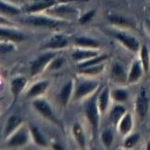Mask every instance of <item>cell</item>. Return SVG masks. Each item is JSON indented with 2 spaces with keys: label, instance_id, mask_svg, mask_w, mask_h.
Masks as SVG:
<instances>
[{
  "label": "cell",
  "instance_id": "5b68a950",
  "mask_svg": "<svg viewBox=\"0 0 150 150\" xmlns=\"http://www.w3.org/2000/svg\"><path fill=\"white\" fill-rule=\"evenodd\" d=\"M115 36H116V38L119 41L122 42L127 48L132 51H137L138 48H139V42H138L134 37L127 35L126 33H116Z\"/></svg>",
  "mask_w": 150,
  "mask_h": 150
},
{
  "label": "cell",
  "instance_id": "4316f807",
  "mask_svg": "<svg viewBox=\"0 0 150 150\" xmlns=\"http://www.w3.org/2000/svg\"><path fill=\"white\" fill-rule=\"evenodd\" d=\"M141 62L143 65V69L145 71H147L149 69V52L146 45H143L141 49Z\"/></svg>",
  "mask_w": 150,
  "mask_h": 150
},
{
  "label": "cell",
  "instance_id": "836d02e7",
  "mask_svg": "<svg viewBox=\"0 0 150 150\" xmlns=\"http://www.w3.org/2000/svg\"><path fill=\"white\" fill-rule=\"evenodd\" d=\"M96 14V10H90L88 11V12H86L84 15H83L82 17H81V19H80V23H82V24H84V23H87L88 21H90L92 19H93V17L95 16Z\"/></svg>",
  "mask_w": 150,
  "mask_h": 150
},
{
  "label": "cell",
  "instance_id": "74e56055",
  "mask_svg": "<svg viewBox=\"0 0 150 150\" xmlns=\"http://www.w3.org/2000/svg\"><path fill=\"white\" fill-rule=\"evenodd\" d=\"M146 149H147V150H150V142H149V143L147 144V146H146Z\"/></svg>",
  "mask_w": 150,
  "mask_h": 150
},
{
  "label": "cell",
  "instance_id": "f1b7e54d",
  "mask_svg": "<svg viewBox=\"0 0 150 150\" xmlns=\"http://www.w3.org/2000/svg\"><path fill=\"white\" fill-rule=\"evenodd\" d=\"M109 21L113 24L116 25H120V26H131L132 22L130 21V20L124 18V17L122 16H111L109 18Z\"/></svg>",
  "mask_w": 150,
  "mask_h": 150
},
{
  "label": "cell",
  "instance_id": "3957f363",
  "mask_svg": "<svg viewBox=\"0 0 150 150\" xmlns=\"http://www.w3.org/2000/svg\"><path fill=\"white\" fill-rule=\"evenodd\" d=\"M97 87L96 82H92V81H84V82L80 83L76 88L74 94V98L79 99L83 96L92 93Z\"/></svg>",
  "mask_w": 150,
  "mask_h": 150
},
{
  "label": "cell",
  "instance_id": "7402d4cb",
  "mask_svg": "<svg viewBox=\"0 0 150 150\" xmlns=\"http://www.w3.org/2000/svg\"><path fill=\"white\" fill-rule=\"evenodd\" d=\"M97 56V52L94 51H83V50H77L72 54V57L75 60H82L85 59H92Z\"/></svg>",
  "mask_w": 150,
  "mask_h": 150
},
{
  "label": "cell",
  "instance_id": "e575fe53",
  "mask_svg": "<svg viewBox=\"0 0 150 150\" xmlns=\"http://www.w3.org/2000/svg\"><path fill=\"white\" fill-rule=\"evenodd\" d=\"M63 61H64L63 59H61V57H57V59H54L51 62L49 69L50 70H57V69H59L63 64Z\"/></svg>",
  "mask_w": 150,
  "mask_h": 150
},
{
  "label": "cell",
  "instance_id": "8d00e7d4",
  "mask_svg": "<svg viewBox=\"0 0 150 150\" xmlns=\"http://www.w3.org/2000/svg\"><path fill=\"white\" fill-rule=\"evenodd\" d=\"M54 148H56V149H62V147L61 146H59V145H54Z\"/></svg>",
  "mask_w": 150,
  "mask_h": 150
},
{
  "label": "cell",
  "instance_id": "d6a6232c",
  "mask_svg": "<svg viewBox=\"0 0 150 150\" xmlns=\"http://www.w3.org/2000/svg\"><path fill=\"white\" fill-rule=\"evenodd\" d=\"M139 134H132L131 135L130 137H128L126 139L125 141V147L127 148H131L132 146H134L136 145V143L138 142V140H139Z\"/></svg>",
  "mask_w": 150,
  "mask_h": 150
},
{
  "label": "cell",
  "instance_id": "d6986e66",
  "mask_svg": "<svg viewBox=\"0 0 150 150\" xmlns=\"http://www.w3.org/2000/svg\"><path fill=\"white\" fill-rule=\"evenodd\" d=\"M21 123V117L17 116V115L11 116L8 120L7 126H6V134L8 135L9 134H11L12 131H14Z\"/></svg>",
  "mask_w": 150,
  "mask_h": 150
},
{
  "label": "cell",
  "instance_id": "6da1fadb",
  "mask_svg": "<svg viewBox=\"0 0 150 150\" xmlns=\"http://www.w3.org/2000/svg\"><path fill=\"white\" fill-rule=\"evenodd\" d=\"M97 95H95L91 97V99L85 105V114L89 122L94 131L97 130L99 122L98 116V103H97Z\"/></svg>",
  "mask_w": 150,
  "mask_h": 150
},
{
  "label": "cell",
  "instance_id": "d4e9b609",
  "mask_svg": "<svg viewBox=\"0 0 150 150\" xmlns=\"http://www.w3.org/2000/svg\"><path fill=\"white\" fill-rule=\"evenodd\" d=\"M108 59V56L107 55H101V56H96L95 57H92L90 60H87L82 64H80L78 66L79 69H83V68H87V67H91V66H95L99 64L100 62H102L103 60H105Z\"/></svg>",
  "mask_w": 150,
  "mask_h": 150
},
{
  "label": "cell",
  "instance_id": "f35d334b",
  "mask_svg": "<svg viewBox=\"0 0 150 150\" xmlns=\"http://www.w3.org/2000/svg\"><path fill=\"white\" fill-rule=\"evenodd\" d=\"M147 24H148V27H149V30H150V21L147 22Z\"/></svg>",
  "mask_w": 150,
  "mask_h": 150
},
{
  "label": "cell",
  "instance_id": "30bf717a",
  "mask_svg": "<svg viewBox=\"0 0 150 150\" xmlns=\"http://www.w3.org/2000/svg\"><path fill=\"white\" fill-rule=\"evenodd\" d=\"M55 4H56V0H41V1L34 3L32 6H30V7L27 8V11L31 13L38 12V11H41V10L53 7Z\"/></svg>",
  "mask_w": 150,
  "mask_h": 150
},
{
  "label": "cell",
  "instance_id": "ffe728a7",
  "mask_svg": "<svg viewBox=\"0 0 150 150\" xmlns=\"http://www.w3.org/2000/svg\"><path fill=\"white\" fill-rule=\"evenodd\" d=\"M75 43L77 45H81L83 47H92L96 48L99 47V43L94 39H91L88 37H79L75 40Z\"/></svg>",
  "mask_w": 150,
  "mask_h": 150
},
{
  "label": "cell",
  "instance_id": "f546056e",
  "mask_svg": "<svg viewBox=\"0 0 150 150\" xmlns=\"http://www.w3.org/2000/svg\"><path fill=\"white\" fill-rule=\"evenodd\" d=\"M112 96L115 100H117L119 102H123L127 99V97H128V93H127L126 90L118 89V90H114L112 92Z\"/></svg>",
  "mask_w": 150,
  "mask_h": 150
},
{
  "label": "cell",
  "instance_id": "52a82bcc",
  "mask_svg": "<svg viewBox=\"0 0 150 150\" xmlns=\"http://www.w3.org/2000/svg\"><path fill=\"white\" fill-rule=\"evenodd\" d=\"M148 109V101L146 97L145 92L142 90L141 94L137 97L136 100V112L141 118H144L147 113Z\"/></svg>",
  "mask_w": 150,
  "mask_h": 150
},
{
  "label": "cell",
  "instance_id": "1f68e13d",
  "mask_svg": "<svg viewBox=\"0 0 150 150\" xmlns=\"http://www.w3.org/2000/svg\"><path fill=\"white\" fill-rule=\"evenodd\" d=\"M102 141L104 143V145H105L107 147H109L111 146L112 144V141H113V134L112 132L108 129V130H105L103 132L102 134Z\"/></svg>",
  "mask_w": 150,
  "mask_h": 150
},
{
  "label": "cell",
  "instance_id": "9a60e30c",
  "mask_svg": "<svg viewBox=\"0 0 150 150\" xmlns=\"http://www.w3.org/2000/svg\"><path fill=\"white\" fill-rule=\"evenodd\" d=\"M68 44L67 40L61 35H56L52 37L50 41L45 45V47L47 48H62L66 47Z\"/></svg>",
  "mask_w": 150,
  "mask_h": 150
},
{
  "label": "cell",
  "instance_id": "7c38bea8",
  "mask_svg": "<svg viewBox=\"0 0 150 150\" xmlns=\"http://www.w3.org/2000/svg\"><path fill=\"white\" fill-rule=\"evenodd\" d=\"M48 12H50L51 14H55L60 17H73L75 14H76V10L74 8H72L71 7H69V6H59L54 9H50Z\"/></svg>",
  "mask_w": 150,
  "mask_h": 150
},
{
  "label": "cell",
  "instance_id": "9c48e42d",
  "mask_svg": "<svg viewBox=\"0 0 150 150\" xmlns=\"http://www.w3.org/2000/svg\"><path fill=\"white\" fill-rule=\"evenodd\" d=\"M0 36H1V39L5 38L12 42H21L25 38L22 33L12 30H8V29H1V31H0Z\"/></svg>",
  "mask_w": 150,
  "mask_h": 150
},
{
  "label": "cell",
  "instance_id": "44dd1931",
  "mask_svg": "<svg viewBox=\"0 0 150 150\" xmlns=\"http://www.w3.org/2000/svg\"><path fill=\"white\" fill-rule=\"evenodd\" d=\"M112 78L114 81L120 83L124 81V69L119 63H115L112 67Z\"/></svg>",
  "mask_w": 150,
  "mask_h": 150
},
{
  "label": "cell",
  "instance_id": "5bb4252c",
  "mask_svg": "<svg viewBox=\"0 0 150 150\" xmlns=\"http://www.w3.org/2000/svg\"><path fill=\"white\" fill-rule=\"evenodd\" d=\"M132 127V119L131 114L125 113L124 116L120 120V126H119L120 131L122 134H126L131 131Z\"/></svg>",
  "mask_w": 150,
  "mask_h": 150
},
{
  "label": "cell",
  "instance_id": "4fadbf2b",
  "mask_svg": "<svg viewBox=\"0 0 150 150\" xmlns=\"http://www.w3.org/2000/svg\"><path fill=\"white\" fill-rule=\"evenodd\" d=\"M142 62L139 60L134 61V63L132 64V67L131 69V71L129 73L128 77V82L129 83H134L141 77L142 75Z\"/></svg>",
  "mask_w": 150,
  "mask_h": 150
},
{
  "label": "cell",
  "instance_id": "2e32d148",
  "mask_svg": "<svg viewBox=\"0 0 150 150\" xmlns=\"http://www.w3.org/2000/svg\"><path fill=\"white\" fill-rule=\"evenodd\" d=\"M47 85H48L47 82H39L35 83L32 86V88L29 91V96L33 97V96H37L39 95L43 94L44 92L47 90Z\"/></svg>",
  "mask_w": 150,
  "mask_h": 150
},
{
  "label": "cell",
  "instance_id": "7a4b0ae2",
  "mask_svg": "<svg viewBox=\"0 0 150 150\" xmlns=\"http://www.w3.org/2000/svg\"><path fill=\"white\" fill-rule=\"evenodd\" d=\"M54 57H55L54 53H45L42 56H40L38 59L34 60L31 67L32 76H34V75L41 72L43 71V69L45 68V66L47 65L51 59H53Z\"/></svg>",
  "mask_w": 150,
  "mask_h": 150
},
{
  "label": "cell",
  "instance_id": "d590c367",
  "mask_svg": "<svg viewBox=\"0 0 150 150\" xmlns=\"http://www.w3.org/2000/svg\"><path fill=\"white\" fill-rule=\"evenodd\" d=\"M13 49V47L12 45L10 44H1V53H6V52H8V51H11Z\"/></svg>",
  "mask_w": 150,
  "mask_h": 150
},
{
  "label": "cell",
  "instance_id": "ac0fdd59",
  "mask_svg": "<svg viewBox=\"0 0 150 150\" xmlns=\"http://www.w3.org/2000/svg\"><path fill=\"white\" fill-rule=\"evenodd\" d=\"M126 112V109L124 107L122 106H116V107H114L113 109L111 110L110 112V120H111V122L114 123V124H116L119 122V120H122V118L123 117V115L125 114Z\"/></svg>",
  "mask_w": 150,
  "mask_h": 150
},
{
  "label": "cell",
  "instance_id": "83f0119b",
  "mask_svg": "<svg viewBox=\"0 0 150 150\" xmlns=\"http://www.w3.org/2000/svg\"><path fill=\"white\" fill-rule=\"evenodd\" d=\"M0 8H1V12L6 15H18L21 13V10L19 8L5 4L4 2H1V4H0Z\"/></svg>",
  "mask_w": 150,
  "mask_h": 150
},
{
  "label": "cell",
  "instance_id": "8992f818",
  "mask_svg": "<svg viewBox=\"0 0 150 150\" xmlns=\"http://www.w3.org/2000/svg\"><path fill=\"white\" fill-rule=\"evenodd\" d=\"M33 106L37 109V111L41 113L45 118H47L50 120H55L51 107L48 105V103L47 101H45L43 99L35 100L33 102Z\"/></svg>",
  "mask_w": 150,
  "mask_h": 150
},
{
  "label": "cell",
  "instance_id": "cb8c5ba5",
  "mask_svg": "<svg viewBox=\"0 0 150 150\" xmlns=\"http://www.w3.org/2000/svg\"><path fill=\"white\" fill-rule=\"evenodd\" d=\"M98 108L101 112H104L106 110V108L108 107V89L105 88L102 92L98 97Z\"/></svg>",
  "mask_w": 150,
  "mask_h": 150
},
{
  "label": "cell",
  "instance_id": "484cf974",
  "mask_svg": "<svg viewBox=\"0 0 150 150\" xmlns=\"http://www.w3.org/2000/svg\"><path fill=\"white\" fill-rule=\"evenodd\" d=\"M31 132H32V134L33 136V139L36 142L37 145L41 146H47V140H45V136L41 134V132L38 130V128H36V127H32Z\"/></svg>",
  "mask_w": 150,
  "mask_h": 150
},
{
  "label": "cell",
  "instance_id": "8fae6325",
  "mask_svg": "<svg viewBox=\"0 0 150 150\" xmlns=\"http://www.w3.org/2000/svg\"><path fill=\"white\" fill-rule=\"evenodd\" d=\"M26 142H27V134L25 131L21 130L17 132L12 136V138H10V140L8 141V144L9 146H21L25 145Z\"/></svg>",
  "mask_w": 150,
  "mask_h": 150
},
{
  "label": "cell",
  "instance_id": "603a6c76",
  "mask_svg": "<svg viewBox=\"0 0 150 150\" xmlns=\"http://www.w3.org/2000/svg\"><path fill=\"white\" fill-rule=\"evenodd\" d=\"M73 134H74V136H75V138H76V140L79 144V146L82 148H84V146H85L84 134H83V131L82 129V127H81V125H79L78 123L75 124L73 127Z\"/></svg>",
  "mask_w": 150,
  "mask_h": 150
},
{
  "label": "cell",
  "instance_id": "ba28073f",
  "mask_svg": "<svg viewBox=\"0 0 150 150\" xmlns=\"http://www.w3.org/2000/svg\"><path fill=\"white\" fill-rule=\"evenodd\" d=\"M27 83V79L25 77H17L11 82V92L14 96V99L18 98L21 92L23 90L24 86Z\"/></svg>",
  "mask_w": 150,
  "mask_h": 150
},
{
  "label": "cell",
  "instance_id": "277c9868",
  "mask_svg": "<svg viewBox=\"0 0 150 150\" xmlns=\"http://www.w3.org/2000/svg\"><path fill=\"white\" fill-rule=\"evenodd\" d=\"M27 21L34 26L39 27L55 28L59 25V21L49 18H45V17H32V18H29Z\"/></svg>",
  "mask_w": 150,
  "mask_h": 150
},
{
  "label": "cell",
  "instance_id": "e0dca14e",
  "mask_svg": "<svg viewBox=\"0 0 150 150\" xmlns=\"http://www.w3.org/2000/svg\"><path fill=\"white\" fill-rule=\"evenodd\" d=\"M71 89H72V83L71 82H69L67 84L63 86V88L60 91L59 94V98L61 101V104L63 106H66L67 103L71 97Z\"/></svg>",
  "mask_w": 150,
  "mask_h": 150
},
{
  "label": "cell",
  "instance_id": "4dcf8cb0",
  "mask_svg": "<svg viewBox=\"0 0 150 150\" xmlns=\"http://www.w3.org/2000/svg\"><path fill=\"white\" fill-rule=\"evenodd\" d=\"M103 69H104L103 65H95V66L81 69L80 72L84 73V74H97V73L101 72L103 71Z\"/></svg>",
  "mask_w": 150,
  "mask_h": 150
}]
</instances>
